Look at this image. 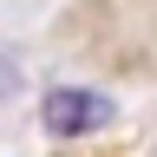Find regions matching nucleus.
<instances>
[{"label":"nucleus","instance_id":"obj_2","mask_svg":"<svg viewBox=\"0 0 157 157\" xmlns=\"http://www.w3.org/2000/svg\"><path fill=\"white\" fill-rule=\"evenodd\" d=\"M13 92H20V66H13V59H7V52H0V105H7V98H13Z\"/></svg>","mask_w":157,"mask_h":157},{"label":"nucleus","instance_id":"obj_1","mask_svg":"<svg viewBox=\"0 0 157 157\" xmlns=\"http://www.w3.org/2000/svg\"><path fill=\"white\" fill-rule=\"evenodd\" d=\"M39 124H46V137H59V144L98 137V131H111V98L92 92V85H52L39 98Z\"/></svg>","mask_w":157,"mask_h":157}]
</instances>
